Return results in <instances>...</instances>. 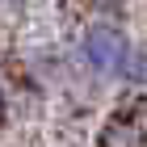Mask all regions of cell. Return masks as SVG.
<instances>
[{
  "label": "cell",
  "mask_w": 147,
  "mask_h": 147,
  "mask_svg": "<svg viewBox=\"0 0 147 147\" xmlns=\"http://www.w3.org/2000/svg\"><path fill=\"white\" fill-rule=\"evenodd\" d=\"M135 38L126 34L118 21H88L84 30H80L76 38V59L80 67L88 71V76L97 80H122L126 63H130V55H135Z\"/></svg>",
  "instance_id": "6da1fadb"
},
{
  "label": "cell",
  "mask_w": 147,
  "mask_h": 147,
  "mask_svg": "<svg viewBox=\"0 0 147 147\" xmlns=\"http://www.w3.org/2000/svg\"><path fill=\"white\" fill-rule=\"evenodd\" d=\"M122 84L147 88V46H135V55H130V63H126V71H122Z\"/></svg>",
  "instance_id": "7a4b0ae2"
},
{
  "label": "cell",
  "mask_w": 147,
  "mask_h": 147,
  "mask_svg": "<svg viewBox=\"0 0 147 147\" xmlns=\"http://www.w3.org/2000/svg\"><path fill=\"white\" fill-rule=\"evenodd\" d=\"M97 4H105V9H122L126 0H97Z\"/></svg>",
  "instance_id": "3957f363"
},
{
  "label": "cell",
  "mask_w": 147,
  "mask_h": 147,
  "mask_svg": "<svg viewBox=\"0 0 147 147\" xmlns=\"http://www.w3.org/2000/svg\"><path fill=\"white\" fill-rule=\"evenodd\" d=\"M0 4H17V0H0Z\"/></svg>",
  "instance_id": "277c9868"
}]
</instances>
